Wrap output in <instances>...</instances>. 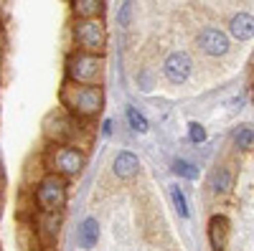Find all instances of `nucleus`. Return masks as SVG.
<instances>
[{"label":"nucleus","instance_id":"4","mask_svg":"<svg viewBox=\"0 0 254 251\" xmlns=\"http://www.w3.org/2000/svg\"><path fill=\"white\" fill-rule=\"evenodd\" d=\"M66 79L76 84H97L102 87L104 79V53L76 51L66 58Z\"/></svg>","mask_w":254,"mask_h":251},{"label":"nucleus","instance_id":"14","mask_svg":"<svg viewBox=\"0 0 254 251\" xmlns=\"http://www.w3.org/2000/svg\"><path fill=\"white\" fill-rule=\"evenodd\" d=\"M173 173H176L178 178H186V180H196V178H198V167L190 165L188 160H176V162H173Z\"/></svg>","mask_w":254,"mask_h":251},{"label":"nucleus","instance_id":"10","mask_svg":"<svg viewBox=\"0 0 254 251\" xmlns=\"http://www.w3.org/2000/svg\"><path fill=\"white\" fill-rule=\"evenodd\" d=\"M229 33L234 36L237 41H249L254 38V15L249 13H237L229 23Z\"/></svg>","mask_w":254,"mask_h":251},{"label":"nucleus","instance_id":"5","mask_svg":"<svg viewBox=\"0 0 254 251\" xmlns=\"http://www.w3.org/2000/svg\"><path fill=\"white\" fill-rule=\"evenodd\" d=\"M71 36H74V44L79 46V51L104 53V46H107V28H104L102 18H76Z\"/></svg>","mask_w":254,"mask_h":251},{"label":"nucleus","instance_id":"2","mask_svg":"<svg viewBox=\"0 0 254 251\" xmlns=\"http://www.w3.org/2000/svg\"><path fill=\"white\" fill-rule=\"evenodd\" d=\"M44 162L49 167V173L64 175V178H76L84 167H87V152L76 145H59L51 142L46 148Z\"/></svg>","mask_w":254,"mask_h":251},{"label":"nucleus","instance_id":"1","mask_svg":"<svg viewBox=\"0 0 254 251\" xmlns=\"http://www.w3.org/2000/svg\"><path fill=\"white\" fill-rule=\"evenodd\" d=\"M61 107L76 119H92L104 107V92L97 84H76V81H64L59 92Z\"/></svg>","mask_w":254,"mask_h":251},{"label":"nucleus","instance_id":"11","mask_svg":"<svg viewBox=\"0 0 254 251\" xmlns=\"http://www.w3.org/2000/svg\"><path fill=\"white\" fill-rule=\"evenodd\" d=\"M99 241V223L97 218H84L79 226V234H76V244L81 249H94Z\"/></svg>","mask_w":254,"mask_h":251},{"label":"nucleus","instance_id":"9","mask_svg":"<svg viewBox=\"0 0 254 251\" xmlns=\"http://www.w3.org/2000/svg\"><path fill=\"white\" fill-rule=\"evenodd\" d=\"M112 170H115L117 178L130 180V178H135L137 170H140V160H137V155L122 150V152H117V157H115V162H112Z\"/></svg>","mask_w":254,"mask_h":251},{"label":"nucleus","instance_id":"8","mask_svg":"<svg viewBox=\"0 0 254 251\" xmlns=\"http://www.w3.org/2000/svg\"><path fill=\"white\" fill-rule=\"evenodd\" d=\"M208 241H211V249L214 251H224L226 249V241H229V221L226 216H211L208 221Z\"/></svg>","mask_w":254,"mask_h":251},{"label":"nucleus","instance_id":"18","mask_svg":"<svg viewBox=\"0 0 254 251\" xmlns=\"http://www.w3.org/2000/svg\"><path fill=\"white\" fill-rule=\"evenodd\" d=\"M188 137H190V142H203V140H206V130H203V124L190 122V124H188Z\"/></svg>","mask_w":254,"mask_h":251},{"label":"nucleus","instance_id":"7","mask_svg":"<svg viewBox=\"0 0 254 251\" xmlns=\"http://www.w3.org/2000/svg\"><path fill=\"white\" fill-rule=\"evenodd\" d=\"M198 46L208 56H224L229 51V38L219 28H203L198 33Z\"/></svg>","mask_w":254,"mask_h":251},{"label":"nucleus","instance_id":"15","mask_svg":"<svg viewBox=\"0 0 254 251\" xmlns=\"http://www.w3.org/2000/svg\"><path fill=\"white\" fill-rule=\"evenodd\" d=\"M127 122L135 132H147V119L142 117V112H137L135 107H127Z\"/></svg>","mask_w":254,"mask_h":251},{"label":"nucleus","instance_id":"16","mask_svg":"<svg viewBox=\"0 0 254 251\" xmlns=\"http://www.w3.org/2000/svg\"><path fill=\"white\" fill-rule=\"evenodd\" d=\"M234 145H237L239 150L252 148V145H254V132H252L249 127H239V130L234 132Z\"/></svg>","mask_w":254,"mask_h":251},{"label":"nucleus","instance_id":"13","mask_svg":"<svg viewBox=\"0 0 254 251\" xmlns=\"http://www.w3.org/2000/svg\"><path fill=\"white\" fill-rule=\"evenodd\" d=\"M231 185H234V178H231L229 167H219V170L211 175V188H214L216 193H229Z\"/></svg>","mask_w":254,"mask_h":251},{"label":"nucleus","instance_id":"19","mask_svg":"<svg viewBox=\"0 0 254 251\" xmlns=\"http://www.w3.org/2000/svg\"><path fill=\"white\" fill-rule=\"evenodd\" d=\"M130 10H132V3H125L122 5V10H120V26H127V23H130Z\"/></svg>","mask_w":254,"mask_h":251},{"label":"nucleus","instance_id":"20","mask_svg":"<svg viewBox=\"0 0 254 251\" xmlns=\"http://www.w3.org/2000/svg\"><path fill=\"white\" fill-rule=\"evenodd\" d=\"M0 216H3V196H0Z\"/></svg>","mask_w":254,"mask_h":251},{"label":"nucleus","instance_id":"6","mask_svg":"<svg viewBox=\"0 0 254 251\" xmlns=\"http://www.w3.org/2000/svg\"><path fill=\"white\" fill-rule=\"evenodd\" d=\"M163 74H165V79L171 81V84H186L188 76H190V58H188V53L173 51L171 56L165 58Z\"/></svg>","mask_w":254,"mask_h":251},{"label":"nucleus","instance_id":"3","mask_svg":"<svg viewBox=\"0 0 254 251\" xmlns=\"http://www.w3.org/2000/svg\"><path fill=\"white\" fill-rule=\"evenodd\" d=\"M66 198H69L66 178L56 175V173L44 175L33 191V201H36L41 213H61L64 205H66Z\"/></svg>","mask_w":254,"mask_h":251},{"label":"nucleus","instance_id":"12","mask_svg":"<svg viewBox=\"0 0 254 251\" xmlns=\"http://www.w3.org/2000/svg\"><path fill=\"white\" fill-rule=\"evenodd\" d=\"M71 13L76 18H102L104 0H71Z\"/></svg>","mask_w":254,"mask_h":251},{"label":"nucleus","instance_id":"17","mask_svg":"<svg viewBox=\"0 0 254 251\" xmlns=\"http://www.w3.org/2000/svg\"><path fill=\"white\" fill-rule=\"evenodd\" d=\"M171 198H173V205L178 208V213L181 216H188V203H186V196H183V191H181L178 185L171 188Z\"/></svg>","mask_w":254,"mask_h":251},{"label":"nucleus","instance_id":"21","mask_svg":"<svg viewBox=\"0 0 254 251\" xmlns=\"http://www.w3.org/2000/svg\"><path fill=\"white\" fill-rule=\"evenodd\" d=\"M3 5H5V0H0V8H3Z\"/></svg>","mask_w":254,"mask_h":251}]
</instances>
